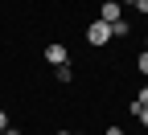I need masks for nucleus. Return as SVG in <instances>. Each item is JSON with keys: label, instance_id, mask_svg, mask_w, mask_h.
<instances>
[{"label": "nucleus", "instance_id": "1a4fd4ad", "mask_svg": "<svg viewBox=\"0 0 148 135\" xmlns=\"http://www.w3.org/2000/svg\"><path fill=\"white\" fill-rule=\"evenodd\" d=\"M103 135H123V127H107V131H103Z\"/></svg>", "mask_w": 148, "mask_h": 135}, {"label": "nucleus", "instance_id": "4468645a", "mask_svg": "<svg viewBox=\"0 0 148 135\" xmlns=\"http://www.w3.org/2000/svg\"><path fill=\"white\" fill-rule=\"evenodd\" d=\"M144 49H148V37H144Z\"/></svg>", "mask_w": 148, "mask_h": 135}, {"label": "nucleus", "instance_id": "f257e3e1", "mask_svg": "<svg viewBox=\"0 0 148 135\" xmlns=\"http://www.w3.org/2000/svg\"><path fill=\"white\" fill-rule=\"evenodd\" d=\"M86 41H90V45H107V41H111V25H107V21H90V25H86Z\"/></svg>", "mask_w": 148, "mask_h": 135}, {"label": "nucleus", "instance_id": "423d86ee", "mask_svg": "<svg viewBox=\"0 0 148 135\" xmlns=\"http://www.w3.org/2000/svg\"><path fill=\"white\" fill-rule=\"evenodd\" d=\"M136 70H140V74H144V78H148V49H144V53H140V57H136Z\"/></svg>", "mask_w": 148, "mask_h": 135}, {"label": "nucleus", "instance_id": "7ed1b4c3", "mask_svg": "<svg viewBox=\"0 0 148 135\" xmlns=\"http://www.w3.org/2000/svg\"><path fill=\"white\" fill-rule=\"evenodd\" d=\"M45 62H49V66H70V53H66V45H62V41L45 45Z\"/></svg>", "mask_w": 148, "mask_h": 135}, {"label": "nucleus", "instance_id": "6e6552de", "mask_svg": "<svg viewBox=\"0 0 148 135\" xmlns=\"http://www.w3.org/2000/svg\"><path fill=\"white\" fill-rule=\"evenodd\" d=\"M0 131H8V115L4 111H0Z\"/></svg>", "mask_w": 148, "mask_h": 135}, {"label": "nucleus", "instance_id": "9d476101", "mask_svg": "<svg viewBox=\"0 0 148 135\" xmlns=\"http://www.w3.org/2000/svg\"><path fill=\"white\" fill-rule=\"evenodd\" d=\"M136 115H140V123H144V127H148V107H144V111H136Z\"/></svg>", "mask_w": 148, "mask_h": 135}, {"label": "nucleus", "instance_id": "ddd939ff", "mask_svg": "<svg viewBox=\"0 0 148 135\" xmlns=\"http://www.w3.org/2000/svg\"><path fill=\"white\" fill-rule=\"evenodd\" d=\"M58 135H74V131H58Z\"/></svg>", "mask_w": 148, "mask_h": 135}, {"label": "nucleus", "instance_id": "20e7f679", "mask_svg": "<svg viewBox=\"0 0 148 135\" xmlns=\"http://www.w3.org/2000/svg\"><path fill=\"white\" fill-rule=\"evenodd\" d=\"M144 107H148V86H144V90L136 94V102H132V111H144Z\"/></svg>", "mask_w": 148, "mask_h": 135}, {"label": "nucleus", "instance_id": "9b49d317", "mask_svg": "<svg viewBox=\"0 0 148 135\" xmlns=\"http://www.w3.org/2000/svg\"><path fill=\"white\" fill-rule=\"evenodd\" d=\"M136 8H140V12H148V0H136Z\"/></svg>", "mask_w": 148, "mask_h": 135}, {"label": "nucleus", "instance_id": "0eeeda50", "mask_svg": "<svg viewBox=\"0 0 148 135\" xmlns=\"http://www.w3.org/2000/svg\"><path fill=\"white\" fill-rule=\"evenodd\" d=\"M111 37H127V21H115V25H111Z\"/></svg>", "mask_w": 148, "mask_h": 135}, {"label": "nucleus", "instance_id": "f03ea898", "mask_svg": "<svg viewBox=\"0 0 148 135\" xmlns=\"http://www.w3.org/2000/svg\"><path fill=\"white\" fill-rule=\"evenodd\" d=\"M95 21H107V25L123 21V4H119V0H103V4H99V16H95Z\"/></svg>", "mask_w": 148, "mask_h": 135}, {"label": "nucleus", "instance_id": "2eb2a0df", "mask_svg": "<svg viewBox=\"0 0 148 135\" xmlns=\"http://www.w3.org/2000/svg\"><path fill=\"white\" fill-rule=\"evenodd\" d=\"M0 135H8V131H0Z\"/></svg>", "mask_w": 148, "mask_h": 135}, {"label": "nucleus", "instance_id": "f8f14e48", "mask_svg": "<svg viewBox=\"0 0 148 135\" xmlns=\"http://www.w3.org/2000/svg\"><path fill=\"white\" fill-rule=\"evenodd\" d=\"M119 4H136V0H119Z\"/></svg>", "mask_w": 148, "mask_h": 135}, {"label": "nucleus", "instance_id": "39448f33", "mask_svg": "<svg viewBox=\"0 0 148 135\" xmlns=\"http://www.w3.org/2000/svg\"><path fill=\"white\" fill-rule=\"evenodd\" d=\"M53 74H58V82H70V78H74V70H70V66H58Z\"/></svg>", "mask_w": 148, "mask_h": 135}, {"label": "nucleus", "instance_id": "dca6fc26", "mask_svg": "<svg viewBox=\"0 0 148 135\" xmlns=\"http://www.w3.org/2000/svg\"><path fill=\"white\" fill-rule=\"evenodd\" d=\"M8 135H16V131H8Z\"/></svg>", "mask_w": 148, "mask_h": 135}]
</instances>
